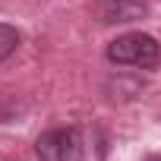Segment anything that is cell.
I'll use <instances>...</instances> for the list:
<instances>
[{"label":"cell","instance_id":"7a4b0ae2","mask_svg":"<svg viewBox=\"0 0 161 161\" xmlns=\"http://www.w3.org/2000/svg\"><path fill=\"white\" fill-rule=\"evenodd\" d=\"M38 161H82V139L73 126H57L38 136Z\"/></svg>","mask_w":161,"mask_h":161},{"label":"cell","instance_id":"5b68a950","mask_svg":"<svg viewBox=\"0 0 161 161\" xmlns=\"http://www.w3.org/2000/svg\"><path fill=\"white\" fill-rule=\"evenodd\" d=\"M145 161H161V155H148V158H145Z\"/></svg>","mask_w":161,"mask_h":161},{"label":"cell","instance_id":"277c9868","mask_svg":"<svg viewBox=\"0 0 161 161\" xmlns=\"http://www.w3.org/2000/svg\"><path fill=\"white\" fill-rule=\"evenodd\" d=\"M139 7L126 3V0H120V3H111L104 10V22H130V19H139Z\"/></svg>","mask_w":161,"mask_h":161},{"label":"cell","instance_id":"6da1fadb","mask_svg":"<svg viewBox=\"0 0 161 161\" xmlns=\"http://www.w3.org/2000/svg\"><path fill=\"white\" fill-rule=\"evenodd\" d=\"M108 60L117 66H139V69H152L161 60V44L145 35V32H130L120 35L108 44Z\"/></svg>","mask_w":161,"mask_h":161},{"label":"cell","instance_id":"3957f363","mask_svg":"<svg viewBox=\"0 0 161 161\" xmlns=\"http://www.w3.org/2000/svg\"><path fill=\"white\" fill-rule=\"evenodd\" d=\"M19 32H16V25H7V22H0V63L3 60H10L13 54H16V47H19Z\"/></svg>","mask_w":161,"mask_h":161}]
</instances>
